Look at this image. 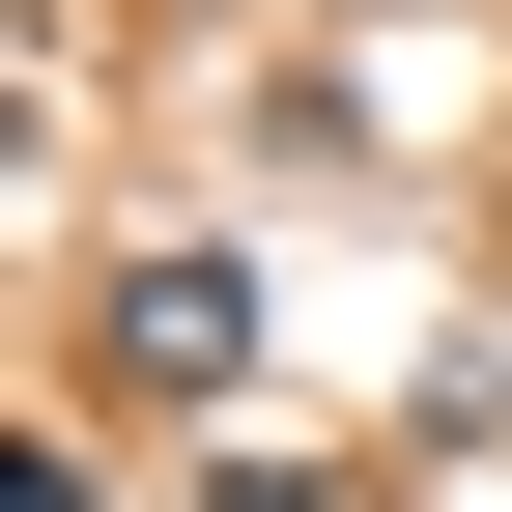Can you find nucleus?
<instances>
[{
	"label": "nucleus",
	"instance_id": "obj_2",
	"mask_svg": "<svg viewBox=\"0 0 512 512\" xmlns=\"http://www.w3.org/2000/svg\"><path fill=\"white\" fill-rule=\"evenodd\" d=\"M171 512H370L342 456H256V427H200V484H171Z\"/></svg>",
	"mask_w": 512,
	"mask_h": 512
},
{
	"label": "nucleus",
	"instance_id": "obj_1",
	"mask_svg": "<svg viewBox=\"0 0 512 512\" xmlns=\"http://www.w3.org/2000/svg\"><path fill=\"white\" fill-rule=\"evenodd\" d=\"M86 342H114V399H171V427H228V399H256V256H228V228H171V256H114V285H86Z\"/></svg>",
	"mask_w": 512,
	"mask_h": 512
},
{
	"label": "nucleus",
	"instance_id": "obj_3",
	"mask_svg": "<svg viewBox=\"0 0 512 512\" xmlns=\"http://www.w3.org/2000/svg\"><path fill=\"white\" fill-rule=\"evenodd\" d=\"M0 512H114V456H86V427H29V456H0Z\"/></svg>",
	"mask_w": 512,
	"mask_h": 512
}]
</instances>
